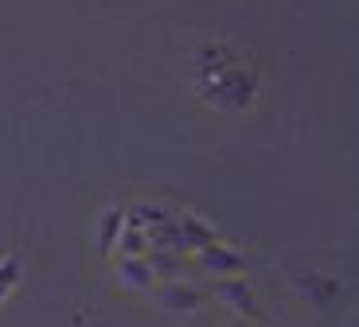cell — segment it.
<instances>
[{"instance_id": "6da1fadb", "label": "cell", "mask_w": 359, "mask_h": 327, "mask_svg": "<svg viewBox=\"0 0 359 327\" xmlns=\"http://www.w3.org/2000/svg\"><path fill=\"white\" fill-rule=\"evenodd\" d=\"M191 265L199 269V273H207L211 281H219V277H246V257L238 253L234 246H226V242H211V246L196 249L191 253Z\"/></svg>"}, {"instance_id": "7a4b0ae2", "label": "cell", "mask_w": 359, "mask_h": 327, "mask_svg": "<svg viewBox=\"0 0 359 327\" xmlns=\"http://www.w3.org/2000/svg\"><path fill=\"white\" fill-rule=\"evenodd\" d=\"M211 296H219V300L226 304V308L234 312V316L238 319H258V292L250 288V281H246V277H219V281H211Z\"/></svg>"}, {"instance_id": "3957f363", "label": "cell", "mask_w": 359, "mask_h": 327, "mask_svg": "<svg viewBox=\"0 0 359 327\" xmlns=\"http://www.w3.org/2000/svg\"><path fill=\"white\" fill-rule=\"evenodd\" d=\"M156 304H161L168 316H196L207 304V292L191 281H164L156 288Z\"/></svg>"}, {"instance_id": "277c9868", "label": "cell", "mask_w": 359, "mask_h": 327, "mask_svg": "<svg viewBox=\"0 0 359 327\" xmlns=\"http://www.w3.org/2000/svg\"><path fill=\"white\" fill-rule=\"evenodd\" d=\"M144 261H149V269H153L156 281H188V277H191V261H188V257L168 253V249H149Z\"/></svg>"}, {"instance_id": "5b68a950", "label": "cell", "mask_w": 359, "mask_h": 327, "mask_svg": "<svg viewBox=\"0 0 359 327\" xmlns=\"http://www.w3.org/2000/svg\"><path fill=\"white\" fill-rule=\"evenodd\" d=\"M176 226H180V242H184V253H196V249H203V246H211V242H219V234H215V226L211 222H203L199 214H184L180 218L176 214Z\"/></svg>"}, {"instance_id": "8992f818", "label": "cell", "mask_w": 359, "mask_h": 327, "mask_svg": "<svg viewBox=\"0 0 359 327\" xmlns=\"http://www.w3.org/2000/svg\"><path fill=\"white\" fill-rule=\"evenodd\" d=\"M176 218V211L172 207H161V203H133L126 207V226L129 230H156V226H164V222Z\"/></svg>"}, {"instance_id": "52a82bcc", "label": "cell", "mask_w": 359, "mask_h": 327, "mask_svg": "<svg viewBox=\"0 0 359 327\" xmlns=\"http://www.w3.org/2000/svg\"><path fill=\"white\" fill-rule=\"evenodd\" d=\"M117 277H121L126 288H137V292H144V288L156 284V277H153V269H149L144 257H121V261H117Z\"/></svg>"}, {"instance_id": "ba28073f", "label": "cell", "mask_w": 359, "mask_h": 327, "mask_svg": "<svg viewBox=\"0 0 359 327\" xmlns=\"http://www.w3.org/2000/svg\"><path fill=\"white\" fill-rule=\"evenodd\" d=\"M126 230V207H106L98 218V249L109 253L117 246V234Z\"/></svg>"}, {"instance_id": "9c48e42d", "label": "cell", "mask_w": 359, "mask_h": 327, "mask_svg": "<svg viewBox=\"0 0 359 327\" xmlns=\"http://www.w3.org/2000/svg\"><path fill=\"white\" fill-rule=\"evenodd\" d=\"M16 284H20V253H4L0 257V304L12 296Z\"/></svg>"}, {"instance_id": "30bf717a", "label": "cell", "mask_w": 359, "mask_h": 327, "mask_svg": "<svg viewBox=\"0 0 359 327\" xmlns=\"http://www.w3.org/2000/svg\"><path fill=\"white\" fill-rule=\"evenodd\" d=\"M117 246H121V257H144L149 249H153V246H149V234H144V230H129V226L117 234Z\"/></svg>"}, {"instance_id": "8fae6325", "label": "cell", "mask_w": 359, "mask_h": 327, "mask_svg": "<svg viewBox=\"0 0 359 327\" xmlns=\"http://www.w3.org/2000/svg\"><path fill=\"white\" fill-rule=\"evenodd\" d=\"M226 327H254L250 319H234V323H226Z\"/></svg>"}]
</instances>
